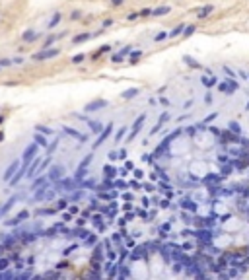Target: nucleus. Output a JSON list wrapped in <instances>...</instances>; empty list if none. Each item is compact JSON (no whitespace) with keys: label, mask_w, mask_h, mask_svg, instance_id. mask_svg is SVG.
Wrapping results in <instances>:
<instances>
[{"label":"nucleus","mask_w":249,"mask_h":280,"mask_svg":"<svg viewBox=\"0 0 249 280\" xmlns=\"http://www.w3.org/2000/svg\"><path fill=\"white\" fill-rule=\"evenodd\" d=\"M111 130H113V124L109 123V124H107V127H105V129H103V130H101V132H99V138H98V140H95V144H93V148H99V146H101V144H103V142H105V140H107V138H109V134H111Z\"/></svg>","instance_id":"1"},{"label":"nucleus","mask_w":249,"mask_h":280,"mask_svg":"<svg viewBox=\"0 0 249 280\" xmlns=\"http://www.w3.org/2000/svg\"><path fill=\"white\" fill-rule=\"evenodd\" d=\"M35 152H37V146H35V144H29V146L25 148V152H23V169H27L29 160H31V158H35Z\"/></svg>","instance_id":"2"},{"label":"nucleus","mask_w":249,"mask_h":280,"mask_svg":"<svg viewBox=\"0 0 249 280\" xmlns=\"http://www.w3.org/2000/svg\"><path fill=\"white\" fill-rule=\"evenodd\" d=\"M90 162H92V156H86V158H84V162L80 163L78 171H76V179H78V181L84 179V175H86V167H88V163H90Z\"/></svg>","instance_id":"3"},{"label":"nucleus","mask_w":249,"mask_h":280,"mask_svg":"<svg viewBox=\"0 0 249 280\" xmlns=\"http://www.w3.org/2000/svg\"><path fill=\"white\" fill-rule=\"evenodd\" d=\"M144 119H146V115H140V117L134 121V127H132V130H130V134H129V140H132L136 136V132L142 129V123H144Z\"/></svg>","instance_id":"4"},{"label":"nucleus","mask_w":249,"mask_h":280,"mask_svg":"<svg viewBox=\"0 0 249 280\" xmlns=\"http://www.w3.org/2000/svg\"><path fill=\"white\" fill-rule=\"evenodd\" d=\"M62 130H64L66 134H70V136H74V138H78L80 142H86V140H88V136H86V134H82V132H78V130L70 129V127H62Z\"/></svg>","instance_id":"5"},{"label":"nucleus","mask_w":249,"mask_h":280,"mask_svg":"<svg viewBox=\"0 0 249 280\" xmlns=\"http://www.w3.org/2000/svg\"><path fill=\"white\" fill-rule=\"evenodd\" d=\"M57 54H59V49H53V51H43V53L35 54L33 59H35V60H41V59H53V57H57Z\"/></svg>","instance_id":"6"},{"label":"nucleus","mask_w":249,"mask_h":280,"mask_svg":"<svg viewBox=\"0 0 249 280\" xmlns=\"http://www.w3.org/2000/svg\"><path fill=\"white\" fill-rule=\"evenodd\" d=\"M18 165H20V162H18V160H16V162H12V163H10V167H8V169H6V173H4V179H6V181H10V179H12V175L16 173Z\"/></svg>","instance_id":"7"},{"label":"nucleus","mask_w":249,"mask_h":280,"mask_svg":"<svg viewBox=\"0 0 249 280\" xmlns=\"http://www.w3.org/2000/svg\"><path fill=\"white\" fill-rule=\"evenodd\" d=\"M107 103L103 101V99H99V101L95 103H90V105H86V111H98V107H105Z\"/></svg>","instance_id":"8"},{"label":"nucleus","mask_w":249,"mask_h":280,"mask_svg":"<svg viewBox=\"0 0 249 280\" xmlns=\"http://www.w3.org/2000/svg\"><path fill=\"white\" fill-rule=\"evenodd\" d=\"M27 216H29V212H27V210H23V212H20V214L16 216V220H14V222H10V224H20V222H23V220H25Z\"/></svg>","instance_id":"9"},{"label":"nucleus","mask_w":249,"mask_h":280,"mask_svg":"<svg viewBox=\"0 0 249 280\" xmlns=\"http://www.w3.org/2000/svg\"><path fill=\"white\" fill-rule=\"evenodd\" d=\"M129 53H130V47H127V49H123V51H121V53H119V54H115V57H113V62H119V60H121V59H123L125 54H129Z\"/></svg>","instance_id":"10"},{"label":"nucleus","mask_w":249,"mask_h":280,"mask_svg":"<svg viewBox=\"0 0 249 280\" xmlns=\"http://www.w3.org/2000/svg\"><path fill=\"white\" fill-rule=\"evenodd\" d=\"M14 202H16V197H12V199H10V200H8V202H6V204H4V208L0 210V216H4V214H6V212H8V208H10V206H12V204H14Z\"/></svg>","instance_id":"11"},{"label":"nucleus","mask_w":249,"mask_h":280,"mask_svg":"<svg viewBox=\"0 0 249 280\" xmlns=\"http://www.w3.org/2000/svg\"><path fill=\"white\" fill-rule=\"evenodd\" d=\"M90 129H92L93 132H101V130H103V127H101L99 123H95V121H90Z\"/></svg>","instance_id":"12"},{"label":"nucleus","mask_w":249,"mask_h":280,"mask_svg":"<svg viewBox=\"0 0 249 280\" xmlns=\"http://www.w3.org/2000/svg\"><path fill=\"white\" fill-rule=\"evenodd\" d=\"M92 37V33H84V35H76L74 37V43H82V41H86V39Z\"/></svg>","instance_id":"13"},{"label":"nucleus","mask_w":249,"mask_h":280,"mask_svg":"<svg viewBox=\"0 0 249 280\" xmlns=\"http://www.w3.org/2000/svg\"><path fill=\"white\" fill-rule=\"evenodd\" d=\"M103 171H105V177H115V171H117V169H115V167H111V165H105V169H103Z\"/></svg>","instance_id":"14"},{"label":"nucleus","mask_w":249,"mask_h":280,"mask_svg":"<svg viewBox=\"0 0 249 280\" xmlns=\"http://www.w3.org/2000/svg\"><path fill=\"white\" fill-rule=\"evenodd\" d=\"M60 173H64V169H62V167H53V173H51V177L57 179V177H60Z\"/></svg>","instance_id":"15"},{"label":"nucleus","mask_w":249,"mask_h":280,"mask_svg":"<svg viewBox=\"0 0 249 280\" xmlns=\"http://www.w3.org/2000/svg\"><path fill=\"white\" fill-rule=\"evenodd\" d=\"M168 12H169V8H168V6H163V8H158V10H154L152 14H154V16H162V14H168Z\"/></svg>","instance_id":"16"},{"label":"nucleus","mask_w":249,"mask_h":280,"mask_svg":"<svg viewBox=\"0 0 249 280\" xmlns=\"http://www.w3.org/2000/svg\"><path fill=\"white\" fill-rule=\"evenodd\" d=\"M35 140H37V142H39L41 146H47V144H49V140L45 138V136H41V134H37V136H35Z\"/></svg>","instance_id":"17"},{"label":"nucleus","mask_w":249,"mask_h":280,"mask_svg":"<svg viewBox=\"0 0 249 280\" xmlns=\"http://www.w3.org/2000/svg\"><path fill=\"white\" fill-rule=\"evenodd\" d=\"M125 132H127V127H123V129L117 132V136H115V142H121V138L125 136Z\"/></svg>","instance_id":"18"},{"label":"nucleus","mask_w":249,"mask_h":280,"mask_svg":"<svg viewBox=\"0 0 249 280\" xmlns=\"http://www.w3.org/2000/svg\"><path fill=\"white\" fill-rule=\"evenodd\" d=\"M136 95V90H129V92H125L123 97H134Z\"/></svg>","instance_id":"19"},{"label":"nucleus","mask_w":249,"mask_h":280,"mask_svg":"<svg viewBox=\"0 0 249 280\" xmlns=\"http://www.w3.org/2000/svg\"><path fill=\"white\" fill-rule=\"evenodd\" d=\"M35 37H37L35 33H25V35H23V39H25V41H29V39H31V41H33V39H35Z\"/></svg>","instance_id":"20"},{"label":"nucleus","mask_w":249,"mask_h":280,"mask_svg":"<svg viewBox=\"0 0 249 280\" xmlns=\"http://www.w3.org/2000/svg\"><path fill=\"white\" fill-rule=\"evenodd\" d=\"M39 132H43V134H51V129H45V127H37Z\"/></svg>","instance_id":"21"},{"label":"nucleus","mask_w":249,"mask_h":280,"mask_svg":"<svg viewBox=\"0 0 249 280\" xmlns=\"http://www.w3.org/2000/svg\"><path fill=\"white\" fill-rule=\"evenodd\" d=\"M82 60H84V54H78V57H74V59H72V62H76V64H78V62H82Z\"/></svg>","instance_id":"22"},{"label":"nucleus","mask_w":249,"mask_h":280,"mask_svg":"<svg viewBox=\"0 0 249 280\" xmlns=\"http://www.w3.org/2000/svg\"><path fill=\"white\" fill-rule=\"evenodd\" d=\"M59 20H60V14H54V18H53V22H51V27H53L54 23H59Z\"/></svg>","instance_id":"23"},{"label":"nucleus","mask_w":249,"mask_h":280,"mask_svg":"<svg viewBox=\"0 0 249 280\" xmlns=\"http://www.w3.org/2000/svg\"><path fill=\"white\" fill-rule=\"evenodd\" d=\"M6 267H8V261L2 259V261H0V269H6Z\"/></svg>","instance_id":"24"},{"label":"nucleus","mask_w":249,"mask_h":280,"mask_svg":"<svg viewBox=\"0 0 249 280\" xmlns=\"http://www.w3.org/2000/svg\"><path fill=\"white\" fill-rule=\"evenodd\" d=\"M163 37H166V33H160V35H156V41H162Z\"/></svg>","instance_id":"25"},{"label":"nucleus","mask_w":249,"mask_h":280,"mask_svg":"<svg viewBox=\"0 0 249 280\" xmlns=\"http://www.w3.org/2000/svg\"><path fill=\"white\" fill-rule=\"evenodd\" d=\"M121 2H123V0H113V4H121Z\"/></svg>","instance_id":"26"}]
</instances>
